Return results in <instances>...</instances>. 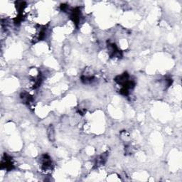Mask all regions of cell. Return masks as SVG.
<instances>
[{"mask_svg":"<svg viewBox=\"0 0 182 182\" xmlns=\"http://www.w3.org/2000/svg\"><path fill=\"white\" fill-rule=\"evenodd\" d=\"M47 136L48 138H49V141L51 142H53L55 140V130L54 128H53V126L51 124L47 129Z\"/></svg>","mask_w":182,"mask_h":182,"instance_id":"6da1fadb","label":"cell"}]
</instances>
